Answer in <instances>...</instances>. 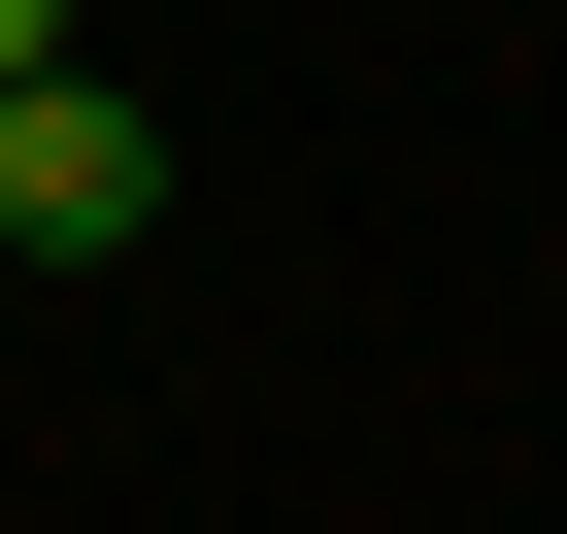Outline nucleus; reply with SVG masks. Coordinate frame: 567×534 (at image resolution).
<instances>
[{"instance_id":"nucleus-1","label":"nucleus","mask_w":567,"mask_h":534,"mask_svg":"<svg viewBox=\"0 0 567 534\" xmlns=\"http://www.w3.org/2000/svg\"><path fill=\"white\" fill-rule=\"evenodd\" d=\"M134 234H167V101L34 68V101H0V267H134Z\"/></svg>"},{"instance_id":"nucleus-2","label":"nucleus","mask_w":567,"mask_h":534,"mask_svg":"<svg viewBox=\"0 0 567 534\" xmlns=\"http://www.w3.org/2000/svg\"><path fill=\"white\" fill-rule=\"evenodd\" d=\"M34 68H68V0H0V101H34Z\"/></svg>"}]
</instances>
